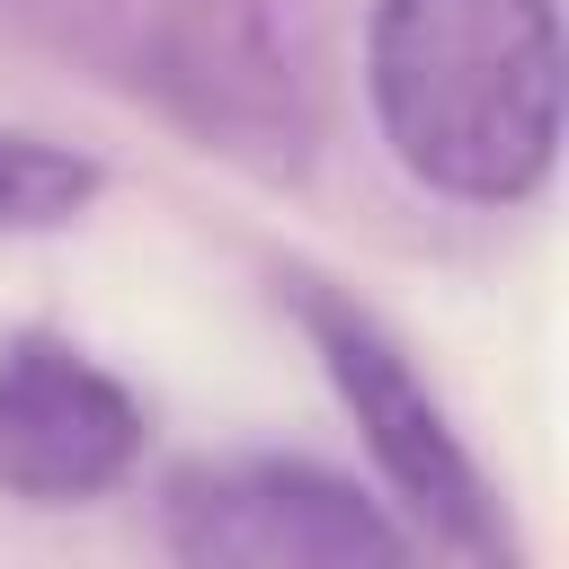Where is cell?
Instances as JSON below:
<instances>
[{
  "label": "cell",
  "mask_w": 569,
  "mask_h": 569,
  "mask_svg": "<svg viewBox=\"0 0 569 569\" xmlns=\"http://www.w3.org/2000/svg\"><path fill=\"white\" fill-rule=\"evenodd\" d=\"M142 462V400L53 329L0 347V489L27 507H80Z\"/></svg>",
  "instance_id": "obj_4"
},
{
  "label": "cell",
  "mask_w": 569,
  "mask_h": 569,
  "mask_svg": "<svg viewBox=\"0 0 569 569\" xmlns=\"http://www.w3.org/2000/svg\"><path fill=\"white\" fill-rule=\"evenodd\" d=\"M160 533L196 569H391L418 551L347 471L302 453H213L160 498Z\"/></svg>",
  "instance_id": "obj_3"
},
{
  "label": "cell",
  "mask_w": 569,
  "mask_h": 569,
  "mask_svg": "<svg viewBox=\"0 0 569 569\" xmlns=\"http://www.w3.org/2000/svg\"><path fill=\"white\" fill-rule=\"evenodd\" d=\"M365 89L391 160L453 204H525L560 160L551 0H373Z\"/></svg>",
  "instance_id": "obj_1"
},
{
  "label": "cell",
  "mask_w": 569,
  "mask_h": 569,
  "mask_svg": "<svg viewBox=\"0 0 569 569\" xmlns=\"http://www.w3.org/2000/svg\"><path fill=\"white\" fill-rule=\"evenodd\" d=\"M107 169L53 133H27V124H0V240H27V231H62L98 204Z\"/></svg>",
  "instance_id": "obj_5"
},
{
  "label": "cell",
  "mask_w": 569,
  "mask_h": 569,
  "mask_svg": "<svg viewBox=\"0 0 569 569\" xmlns=\"http://www.w3.org/2000/svg\"><path fill=\"white\" fill-rule=\"evenodd\" d=\"M293 311L320 347V373L329 391L347 400L373 471L391 480V498L409 507V533L436 542V551H462V560H489L507 551L498 533V498H489V471L471 462L462 427L445 418V400L427 391V373L409 365V347L347 293H329L320 276H293Z\"/></svg>",
  "instance_id": "obj_2"
}]
</instances>
